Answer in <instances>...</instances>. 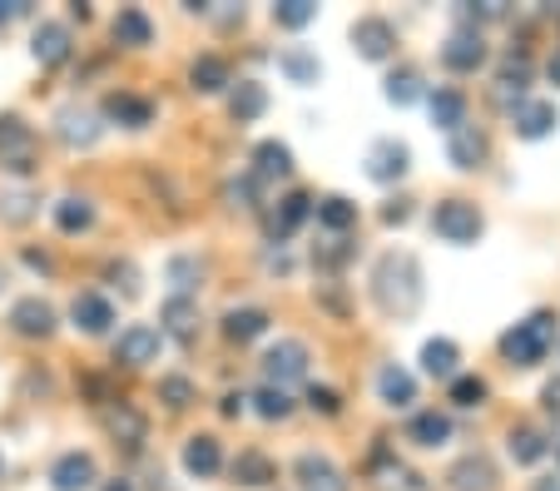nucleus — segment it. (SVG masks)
Here are the masks:
<instances>
[{"label":"nucleus","mask_w":560,"mask_h":491,"mask_svg":"<svg viewBox=\"0 0 560 491\" xmlns=\"http://www.w3.org/2000/svg\"><path fill=\"white\" fill-rule=\"evenodd\" d=\"M372 299L392 318H412L422 308V268L412 254H382L372 268Z\"/></svg>","instance_id":"1"},{"label":"nucleus","mask_w":560,"mask_h":491,"mask_svg":"<svg viewBox=\"0 0 560 491\" xmlns=\"http://www.w3.org/2000/svg\"><path fill=\"white\" fill-rule=\"evenodd\" d=\"M550 342H556V313L540 308L526 323H516L511 332H501V358L511 367H536V363H546Z\"/></svg>","instance_id":"2"},{"label":"nucleus","mask_w":560,"mask_h":491,"mask_svg":"<svg viewBox=\"0 0 560 491\" xmlns=\"http://www.w3.org/2000/svg\"><path fill=\"white\" fill-rule=\"evenodd\" d=\"M481 229H487V219H481V209H476L471 199H442L432 209V234L446 238V244H456V248L476 244Z\"/></svg>","instance_id":"3"},{"label":"nucleus","mask_w":560,"mask_h":491,"mask_svg":"<svg viewBox=\"0 0 560 491\" xmlns=\"http://www.w3.org/2000/svg\"><path fill=\"white\" fill-rule=\"evenodd\" d=\"M0 169L11 174L35 169V135L21 115H0Z\"/></svg>","instance_id":"4"},{"label":"nucleus","mask_w":560,"mask_h":491,"mask_svg":"<svg viewBox=\"0 0 560 491\" xmlns=\"http://www.w3.org/2000/svg\"><path fill=\"white\" fill-rule=\"evenodd\" d=\"M264 377H268V387H283V393H288V383H303L307 377V342H298V338L273 342L264 353Z\"/></svg>","instance_id":"5"},{"label":"nucleus","mask_w":560,"mask_h":491,"mask_svg":"<svg viewBox=\"0 0 560 491\" xmlns=\"http://www.w3.org/2000/svg\"><path fill=\"white\" fill-rule=\"evenodd\" d=\"M164 348V332L149 328V323H129L125 332L115 338V363L119 367H149Z\"/></svg>","instance_id":"6"},{"label":"nucleus","mask_w":560,"mask_h":491,"mask_svg":"<svg viewBox=\"0 0 560 491\" xmlns=\"http://www.w3.org/2000/svg\"><path fill=\"white\" fill-rule=\"evenodd\" d=\"M100 422H105V432L115 437V447H125V452H139L144 447V437H149V422H144V412L139 407H129V402H105V412H100Z\"/></svg>","instance_id":"7"},{"label":"nucleus","mask_w":560,"mask_h":491,"mask_svg":"<svg viewBox=\"0 0 560 491\" xmlns=\"http://www.w3.org/2000/svg\"><path fill=\"white\" fill-rule=\"evenodd\" d=\"M442 65H446V70H456V75L481 70V65H487V40H481V31L456 25V31L446 35V45H442Z\"/></svg>","instance_id":"8"},{"label":"nucleus","mask_w":560,"mask_h":491,"mask_svg":"<svg viewBox=\"0 0 560 491\" xmlns=\"http://www.w3.org/2000/svg\"><path fill=\"white\" fill-rule=\"evenodd\" d=\"M55 135H60L70 150H90V144L105 135V119L85 105H65L60 115H55Z\"/></svg>","instance_id":"9"},{"label":"nucleus","mask_w":560,"mask_h":491,"mask_svg":"<svg viewBox=\"0 0 560 491\" xmlns=\"http://www.w3.org/2000/svg\"><path fill=\"white\" fill-rule=\"evenodd\" d=\"M100 119H109V125H125V129H149V125H154V100L135 95V90H109Z\"/></svg>","instance_id":"10"},{"label":"nucleus","mask_w":560,"mask_h":491,"mask_svg":"<svg viewBox=\"0 0 560 491\" xmlns=\"http://www.w3.org/2000/svg\"><path fill=\"white\" fill-rule=\"evenodd\" d=\"M352 50H358L362 60H387V55L397 50V25L382 21V15H362V21L352 25Z\"/></svg>","instance_id":"11"},{"label":"nucleus","mask_w":560,"mask_h":491,"mask_svg":"<svg viewBox=\"0 0 560 491\" xmlns=\"http://www.w3.org/2000/svg\"><path fill=\"white\" fill-rule=\"evenodd\" d=\"M407 169H412V150H407L402 139H377V144L368 150V179L397 184Z\"/></svg>","instance_id":"12"},{"label":"nucleus","mask_w":560,"mask_h":491,"mask_svg":"<svg viewBox=\"0 0 560 491\" xmlns=\"http://www.w3.org/2000/svg\"><path fill=\"white\" fill-rule=\"evenodd\" d=\"M100 481V467L90 452H60L50 467V487L55 491H90Z\"/></svg>","instance_id":"13"},{"label":"nucleus","mask_w":560,"mask_h":491,"mask_svg":"<svg viewBox=\"0 0 560 491\" xmlns=\"http://www.w3.org/2000/svg\"><path fill=\"white\" fill-rule=\"evenodd\" d=\"M313 203L317 199H307V194H288V199H278V209L268 214V224H264L268 238H273V244H288V238H293L298 229L313 219Z\"/></svg>","instance_id":"14"},{"label":"nucleus","mask_w":560,"mask_h":491,"mask_svg":"<svg viewBox=\"0 0 560 491\" xmlns=\"http://www.w3.org/2000/svg\"><path fill=\"white\" fill-rule=\"evenodd\" d=\"M293 477L303 491H348V477H342L323 452H303V457L293 461Z\"/></svg>","instance_id":"15"},{"label":"nucleus","mask_w":560,"mask_h":491,"mask_svg":"<svg viewBox=\"0 0 560 491\" xmlns=\"http://www.w3.org/2000/svg\"><path fill=\"white\" fill-rule=\"evenodd\" d=\"M446 487L452 491H497V467H491L487 452H466V457L446 471Z\"/></svg>","instance_id":"16"},{"label":"nucleus","mask_w":560,"mask_h":491,"mask_svg":"<svg viewBox=\"0 0 560 491\" xmlns=\"http://www.w3.org/2000/svg\"><path fill=\"white\" fill-rule=\"evenodd\" d=\"M229 477H233V487H248V491L273 487V481H278V461L268 457V452L248 447V452H238V457L229 461Z\"/></svg>","instance_id":"17"},{"label":"nucleus","mask_w":560,"mask_h":491,"mask_svg":"<svg viewBox=\"0 0 560 491\" xmlns=\"http://www.w3.org/2000/svg\"><path fill=\"white\" fill-rule=\"evenodd\" d=\"M70 318L85 338H100V332H109V323H115V303H109L105 293H74Z\"/></svg>","instance_id":"18"},{"label":"nucleus","mask_w":560,"mask_h":491,"mask_svg":"<svg viewBox=\"0 0 560 491\" xmlns=\"http://www.w3.org/2000/svg\"><path fill=\"white\" fill-rule=\"evenodd\" d=\"M31 50H35V60L45 65V70H55V65H65L70 60V25H60V21H40L35 25V35H31Z\"/></svg>","instance_id":"19"},{"label":"nucleus","mask_w":560,"mask_h":491,"mask_svg":"<svg viewBox=\"0 0 560 491\" xmlns=\"http://www.w3.org/2000/svg\"><path fill=\"white\" fill-rule=\"evenodd\" d=\"M487 154H491V139L481 135V129H476V125L452 129V144H446V160H452L456 169H481V164H487Z\"/></svg>","instance_id":"20"},{"label":"nucleus","mask_w":560,"mask_h":491,"mask_svg":"<svg viewBox=\"0 0 560 491\" xmlns=\"http://www.w3.org/2000/svg\"><path fill=\"white\" fill-rule=\"evenodd\" d=\"M55 323H60V318H55V308L40 299V293H35V299H21L11 308V328L21 332V338H50Z\"/></svg>","instance_id":"21"},{"label":"nucleus","mask_w":560,"mask_h":491,"mask_svg":"<svg viewBox=\"0 0 560 491\" xmlns=\"http://www.w3.org/2000/svg\"><path fill=\"white\" fill-rule=\"evenodd\" d=\"M184 471H189V477H219V471H223V447H219V437L199 432V437L184 442Z\"/></svg>","instance_id":"22"},{"label":"nucleus","mask_w":560,"mask_h":491,"mask_svg":"<svg viewBox=\"0 0 560 491\" xmlns=\"http://www.w3.org/2000/svg\"><path fill=\"white\" fill-rule=\"evenodd\" d=\"M526 85H530V55L511 50L506 60H501V70H497V100L501 105H511V95H516V105H521V100H526Z\"/></svg>","instance_id":"23"},{"label":"nucleus","mask_w":560,"mask_h":491,"mask_svg":"<svg viewBox=\"0 0 560 491\" xmlns=\"http://www.w3.org/2000/svg\"><path fill=\"white\" fill-rule=\"evenodd\" d=\"M511 119H516L521 139H546L556 129V105L550 100H521V105H511Z\"/></svg>","instance_id":"24"},{"label":"nucleus","mask_w":560,"mask_h":491,"mask_svg":"<svg viewBox=\"0 0 560 491\" xmlns=\"http://www.w3.org/2000/svg\"><path fill=\"white\" fill-rule=\"evenodd\" d=\"M427 115H432V125L436 129H462L466 125V95L462 90H452V85H436L432 95H427Z\"/></svg>","instance_id":"25"},{"label":"nucleus","mask_w":560,"mask_h":491,"mask_svg":"<svg viewBox=\"0 0 560 491\" xmlns=\"http://www.w3.org/2000/svg\"><path fill=\"white\" fill-rule=\"evenodd\" d=\"M288 174H293V150H288L283 139H264L254 150V179L273 184V179H288Z\"/></svg>","instance_id":"26"},{"label":"nucleus","mask_w":560,"mask_h":491,"mask_svg":"<svg viewBox=\"0 0 560 491\" xmlns=\"http://www.w3.org/2000/svg\"><path fill=\"white\" fill-rule=\"evenodd\" d=\"M407 442H417V447H446V442H452V417L436 412V407L412 412V422H407Z\"/></svg>","instance_id":"27"},{"label":"nucleus","mask_w":560,"mask_h":491,"mask_svg":"<svg viewBox=\"0 0 560 491\" xmlns=\"http://www.w3.org/2000/svg\"><path fill=\"white\" fill-rule=\"evenodd\" d=\"M109 35H115V45L144 50V45H154V21H149L139 5H125V11L115 15V25H109Z\"/></svg>","instance_id":"28"},{"label":"nucleus","mask_w":560,"mask_h":491,"mask_svg":"<svg viewBox=\"0 0 560 491\" xmlns=\"http://www.w3.org/2000/svg\"><path fill=\"white\" fill-rule=\"evenodd\" d=\"M372 471H377L382 491H427V481L417 477V471H407L402 461L392 457L387 447H377V452H372Z\"/></svg>","instance_id":"29"},{"label":"nucleus","mask_w":560,"mask_h":491,"mask_svg":"<svg viewBox=\"0 0 560 491\" xmlns=\"http://www.w3.org/2000/svg\"><path fill=\"white\" fill-rule=\"evenodd\" d=\"M268 109V90L258 85V80H238V85L229 90V115L238 119V125H254V119H264Z\"/></svg>","instance_id":"30"},{"label":"nucleus","mask_w":560,"mask_h":491,"mask_svg":"<svg viewBox=\"0 0 560 491\" xmlns=\"http://www.w3.org/2000/svg\"><path fill=\"white\" fill-rule=\"evenodd\" d=\"M313 219H317L323 229H328L332 238H342L352 224H358V203L342 199V194H328V199H317V203H313Z\"/></svg>","instance_id":"31"},{"label":"nucleus","mask_w":560,"mask_h":491,"mask_svg":"<svg viewBox=\"0 0 560 491\" xmlns=\"http://www.w3.org/2000/svg\"><path fill=\"white\" fill-rule=\"evenodd\" d=\"M377 397L387 407H412L417 402V377L407 373V367H397V363H387L377 373Z\"/></svg>","instance_id":"32"},{"label":"nucleus","mask_w":560,"mask_h":491,"mask_svg":"<svg viewBox=\"0 0 560 491\" xmlns=\"http://www.w3.org/2000/svg\"><path fill=\"white\" fill-rule=\"evenodd\" d=\"M189 85L199 90V95H219V90H229L233 85L229 60H223V55H199V60L189 65Z\"/></svg>","instance_id":"33"},{"label":"nucleus","mask_w":560,"mask_h":491,"mask_svg":"<svg viewBox=\"0 0 560 491\" xmlns=\"http://www.w3.org/2000/svg\"><path fill=\"white\" fill-rule=\"evenodd\" d=\"M159 323H164V332H174L179 342H189L194 332H199V303H194V299H179V293H174V299L159 308Z\"/></svg>","instance_id":"34"},{"label":"nucleus","mask_w":560,"mask_h":491,"mask_svg":"<svg viewBox=\"0 0 560 491\" xmlns=\"http://www.w3.org/2000/svg\"><path fill=\"white\" fill-rule=\"evenodd\" d=\"M268 313L264 308H229L223 313V338L229 342H254V338H264L268 332Z\"/></svg>","instance_id":"35"},{"label":"nucleus","mask_w":560,"mask_h":491,"mask_svg":"<svg viewBox=\"0 0 560 491\" xmlns=\"http://www.w3.org/2000/svg\"><path fill=\"white\" fill-rule=\"evenodd\" d=\"M90 224H95V203H90L85 194H65V199L55 203V229H60V234H85Z\"/></svg>","instance_id":"36"},{"label":"nucleus","mask_w":560,"mask_h":491,"mask_svg":"<svg viewBox=\"0 0 560 491\" xmlns=\"http://www.w3.org/2000/svg\"><path fill=\"white\" fill-rule=\"evenodd\" d=\"M456 363H462V353H456L452 338H432V342L422 348V373L436 377V383H452V377H456Z\"/></svg>","instance_id":"37"},{"label":"nucleus","mask_w":560,"mask_h":491,"mask_svg":"<svg viewBox=\"0 0 560 491\" xmlns=\"http://www.w3.org/2000/svg\"><path fill=\"white\" fill-rule=\"evenodd\" d=\"M278 70H283L293 85H317V75H323V65H317L313 50H303V45H293V50L278 55Z\"/></svg>","instance_id":"38"},{"label":"nucleus","mask_w":560,"mask_h":491,"mask_svg":"<svg viewBox=\"0 0 560 491\" xmlns=\"http://www.w3.org/2000/svg\"><path fill=\"white\" fill-rule=\"evenodd\" d=\"M506 447H511V457H516L521 467H536V461H540V457H546V452H550V442L540 437L536 428H511Z\"/></svg>","instance_id":"39"},{"label":"nucleus","mask_w":560,"mask_h":491,"mask_svg":"<svg viewBox=\"0 0 560 491\" xmlns=\"http://www.w3.org/2000/svg\"><path fill=\"white\" fill-rule=\"evenodd\" d=\"M352 258H358V244H352L348 234H342V238H328V244H317V248H313V264H317V268H328V273L348 268Z\"/></svg>","instance_id":"40"},{"label":"nucleus","mask_w":560,"mask_h":491,"mask_svg":"<svg viewBox=\"0 0 560 491\" xmlns=\"http://www.w3.org/2000/svg\"><path fill=\"white\" fill-rule=\"evenodd\" d=\"M170 283L179 289V299H194V289L203 283V264L194 254H179V258H170Z\"/></svg>","instance_id":"41"},{"label":"nucleus","mask_w":560,"mask_h":491,"mask_svg":"<svg viewBox=\"0 0 560 491\" xmlns=\"http://www.w3.org/2000/svg\"><path fill=\"white\" fill-rule=\"evenodd\" d=\"M446 387H452V393H446V397H452L456 407H481V402H487V393H491V387H487V377H476V373H456Z\"/></svg>","instance_id":"42"},{"label":"nucleus","mask_w":560,"mask_h":491,"mask_svg":"<svg viewBox=\"0 0 560 491\" xmlns=\"http://www.w3.org/2000/svg\"><path fill=\"white\" fill-rule=\"evenodd\" d=\"M273 21L283 25V31H303V25L317 21V5H313V0H278V5H273Z\"/></svg>","instance_id":"43"},{"label":"nucleus","mask_w":560,"mask_h":491,"mask_svg":"<svg viewBox=\"0 0 560 491\" xmlns=\"http://www.w3.org/2000/svg\"><path fill=\"white\" fill-rule=\"evenodd\" d=\"M387 100L392 105H417V100H422V75H417V70H392L387 75Z\"/></svg>","instance_id":"44"},{"label":"nucleus","mask_w":560,"mask_h":491,"mask_svg":"<svg viewBox=\"0 0 560 491\" xmlns=\"http://www.w3.org/2000/svg\"><path fill=\"white\" fill-rule=\"evenodd\" d=\"M35 209H40V199H35V194H25V189L0 194V219H5V224H31Z\"/></svg>","instance_id":"45"},{"label":"nucleus","mask_w":560,"mask_h":491,"mask_svg":"<svg viewBox=\"0 0 560 491\" xmlns=\"http://www.w3.org/2000/svg\"><path fill=\"white\" fill-rule=\"evenodd\" d=\"M159 402L170 407V412H184V407L194 402V383L184 373H170V377H159Z\"/></svg>","instance_id":"46"},{"label":"nucleus","mask_w":560,"mask_h":491,"mask_svg":"<svg viewBox=\"0 0 560 491\" xmlns=\"http://www.w3.org/2000/svg\"><path fill=\"white\" fill-rule=\"evenodd\" d=\"M254 407H258V417H264V422H283V417L293 412V397H288L283 387H258Z\"/></svg>","instance_id":"47"},{"label":"nucleus","mask_w":560,"mask_h":491,"mask_svg":"<svg viewBox=\"0 0 560 491\" xmlns=\"http://www.w3.org/2000/svg\"><path fill=\"white\" fill-rule=\"evenodd\" d=\"M105 278L115 283L119 293H125V299H135V293H139V268L129 264V258H109V264H105Z\"/></svg>","instance_id":"48"},{"label":"nucleus","mask_w":560,"mask_h":491,"mask_svg":"<svg viewBox=\"0 0 560 491\" xmlns=\"http://www.w3.org/2000/svg\"><path fill=\"white\" fill-rule=\"evenodd\" d=\"M223 199H229L233 209H258V179H254V174L229 179V184H223Z\"/></svg>","instance_id":"49"},{"label":"nucleus","mask_w":560,"mask_h":491,"mask_svg":"<svg viewBox=\"0 0 560 491\" xmlns=\"http://www.w3.org/2000/svg\"><path fill=\"white\" fill-rule=\"evenodd\" d=\"M307 407H313V412H323V417H338L342 412V397L332 393V387H307Z\"/></svg>","instance_id":"50"},{"label":"nucleus","mask_w":560,"mask_h":491,"mask_svg":"<svg viewBox=\"0 0 560 491\" xmlns=\"http://www.w3.org/2000/svg\"><path fill=\"white\" fill-rule=\"evenodd\" d=\"M407 219H412V199H392L382 209V224H407Z\"/></svg>","instance_id":"51"},{"label":"nucleus","mask_w":560,"mask_h":491,"mask_svg":"<svg viewBox=\"0 0 560 491\" xmlns=\"http://www.w3.org/2000/svg\"><path fill=\"white\" fill-rule=\"evenodd\" d=\"M25 268H35V273L50 278V273H55V258L45 254V248H25Z\"/></svg>","instance_id":"52"},{"label":"nucleus","mask_w":560,"mask_h":491,"mask_svg":"<svg viewBox=\"0 0 560 491\" xmlns=\"http://www.w3.org/2000/svg\"><path fill=\"white\" fill-rule=\"evenodd\" d=\"M540 397H546V412L560 417V383H546V393H540Z\"/></svg>","instance_id":"53"},{"label":"nucleus","mask_w":560,"mask_h":491,"mask_svg":"<svg viewBox=\"0 0 560 491\" xmlns=\"http://www.w3.org/2000/svg\"><path fill=\"white\" fill-rule=\"evenodd\" d=\"M238 412H244V397L229 393V397H223V417H238Z\"/></svg>","instance_id":"54"},{"label":"nucleus","mask_w":560,"mask_h":491,"mask_svg":"<svg viewBox=\"0 0 560 491\" xmlns=\"http://www.w3.org/2000/svg\"><path fill=\"white\" fill-rule=\"evenodd\" d=\"M25 11V5H21V0H0V25H5V21H11V15H21Z\"/></svg>","instance_id":"55"},{"label":"nucleus","mask_w":560,"mask_h":491,"mask_svg":"<svg viewBox=\"0 0 560 491\" xmlns=\"http://www.w3.org/2000/svg\"><path fill=\"white\" fill-rule=\"evenodd\" d=\"M105 491H135V481H125V477H115V481H105Z\"/></svg>","instance_id":"56"},{"label":"nucleus","mask_w":560,"mask_h":491,"mask_svg":"<svg viewBox=\"0 0 560 491\" xmlns=\"http://www.w3.org/2000/svg\"><path fill=\"white\" fill-rule=\"evenodd\" d=\"M546 70H550V80H556V85H560V50L550 55V65H546Z\"/></svg>","instance_id":"57"},{"label":"nucleus","mask_w":560,"mask_h":491,"mask_svg":"<svg viewBox=\"0 0 560 491\" xmlns=\"http://www.w3.org/2000/svg\"><path fill=\"white\" fill-rule=\"evenodd\" d=\"M5 283H11V268H5V264H0V289H5Z\"/></svg>","instance_id":"58"},{"label":"nucleus","mask_w":560,"mask_h":491,"mask_svg":"<svg viewBox=\"0 0 560 491\" xmlns=\"http://www.w3.org/2000/svg\"><path fill=\"white\" fill-rule=\"evenodd\" d=\"M536 491H560V481H540V487Z\"/></svg>","instance_id":"59"},{"label":"nucleus","mask_w":560,"mask_h":491,"mask_svg":"<svg viewBox=\"0 0 560 491\" xmlns=\"http://www.w3.org/2000/svg\"><path fill=\"white\" fill-rule=\"evenodd\" d=\"M0 477H5V457H0Z\"/></svg>","instance_id":"60"}]
</instances>
